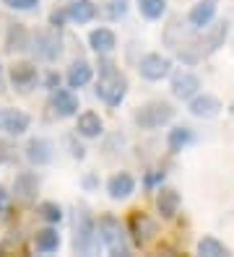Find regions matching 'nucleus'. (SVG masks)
I'll list each match as a JSON object with an SVG mask.
<instances>
[{
  "label": "nucleus",
  "instance_id": "nucleus-1",
  "mask_svg": "<svg viewBox=\"0 0 234 257\" xmlns=\"http://www.w3.org/2000/svg\"><path fill=\"white\" fill-rule=\"evenodd\" d=\"M128 94V78L112 65L102 63L99 65V83H97V96L107 104V107H117Z\"/></svg>",
  "mask_w": 234,
  "mask_h": 257
},
{
  "label": "nucleus",
  "instance_id": "nucleus-31",
  "mask_svg": "<svg viewBox=\"0 0 234 257\" xmlns=\"http://www.w3.org/2000/svg\"><path fill=\"white\" fill-rule=\"evenodd\" d=\"M11 156H13V146L6 143V141H0V164H6Z\"/></svg>",
  "mask_w": 234,
  "mask_h": 257
},
{
  "label": "nucleus",
  "instance_id": "nucleus-7",
  "mask_svg": "<svg viewBox=\"0 0 234 257\" xmlns=\"http://www.w3.org/2000/svg\"><path fill=\"white\" fill-rule=\"evenodd\" d=\"M226 34H229V24H226V21H218L216 26H211L208 32L198 39L200 52H203V55H211V52H216L218 47H224Z\"/></svg>",
  "mask_w": 234,
  "mask_h": 257
},
{
  "label": "nucleus",
  "instance_id": "nucleus-23",
  "mask_svg": "<svg viewBox=\"0 0 234 257\" xmlns=\"http://www.w3.org/2000/svg\"><path fill=\"white\" fill-rule=\"evenodd\" d=\"M29 32L21 26V24H16V26H11V32H8V42H6V47L11 50V52H16V50H29Z\"/></svg>",
  "mask_w": 234,
  "mask_h": 257
},
{
  "label": "nucleus",
  "instance_id": "nucleus-24",
  "mask_svg": "<svg viewBox=\"0 0 234 257\" xmlns=\"http://www.w3.org/2000/svg\"><path fill=\"white\" fill-rule=\"evenodd\" d=\"M34 244H37V249L39 252H55L57 247H60V236H57V231L55 229H42V231H37V236H34Z\"/></svg>",
  "mask_w": 234,
  "mask_h": 257
},
{
  "label": "nucleus",
  "instance_id": "nucleus-13",
  "mask_svg": "<svg viewBox=\"0 0 234 257\" xmlns=\"http://www.w3.org/2000/svg\"><path fill=\"white\" fill-rule=\"evenodd\" d=\"M133 190H135V179L128 172H120V174H115L107 182V192H109V198H112V200L128 198V195H133Z\"/></svg>",
  "mask_w": 234,
  "mask_h": 257
},
{
  "label": "nucleus",
  "instance_id": "nucleus-20",
  "mask_svg": "<svg viewBox=\"0 0 234 257\" xmlns=\"http://www.w3.org/2000/svg\"><path fill=\"white\" fill-rule=\"evenodd\" d=\"M78 133L84 135V138H99L102 135V119L97 112H84L81 117H78Z\"/></svg>",
  "mask_w": 234,
  "mask_h": 257
},
{
  "label": "nucleus",
  "instance_id": "nucleus-15",
  "mask_svg": "<svg viewBox=\"0 0 234 257\" xmlns=\"http://www.w3.org/2000/svg\"><path fill=\"white\" fill-rule=\"evenodd\" d=\"M37 190H39V179H37V174H31V172L16 174L13 192H16V198H19V200H31V198L37 195Z\"/></svg>",
  "mask_w": 234,
  "mask_h": 257
},
{
  "label": "nucleus",
  "instance_id": "nucleus-3",
  "mask_svg": "<svg viewBox=\"0 0 234 257\" xmlns=\"http://www.w3.org/2000/svg\"><path fill=\"white\" fill-rule=\"evenodd\" d=\"M94 241H97V226H94V218L89 216V210L81 208L75 213V239H73V247L86 254V252L94 249Z\"/></svg>",
  "mask_w": 234,
  "mask_h": 257
},
{
  "label": "nucleus",
  "instance_id": "nucleus-26",
  "mask_svg": "<svg viewBox=\"0 0 234 257\" xmlns=\"http://www.w3.org/2000/svg\"><path fill=\"white\" fill-rule=\"evenodd\" d=\"M193 141V130L190 127H175V130H172L169 133V151H175V154H177V151H182L187 143H190Z\"/></svg>",
  "mask_w": 234,
  "mask_h": 257
},
{
  "label": "nucleus",
  "instance_id": "nucleus-12",
  "mask_svg": "<svg viewBox=\"0 0 234 257\" xmlns=\"http://www.w3.org/2000/svg\"><path fill=\"white\" fill-rule=\"evenodd\" d=\"M37 78H39L37 68L31 65V63H16L11 68V83L16 88H21V91H29V88L37 83Z\"/></svg>",
  "mask_w": 234,
  "mask_h": 257
},
{
  "label": "nucleus",
  "instance_id": "nucleus-18",
  "mask_svg": "<svg viewBox=\"0 0 234 257\" xmlns=\"http://www.w3.org/2000/svg\"><path fill=\"white\" fill-rule=\"evenodd\" d=\"M65 16L75 24H89L94 16H97V6L91 3V0H75L73 6L65 8Z\"/></svg>",
  "mask_w": 234,
  "mask_h": 257
},
{
  "label": "nucleus",
  "instance_id": "nucleus-5",
  "mask_svg": "<svg viewBox=\"0 0 234 257\" xmlns=\"http://www.w3.org/2000/svg\"><path fill=\"white\" fill-rule=\"evenodd\" d=\"M169 68H172V60L162 57V55H146L138 63V70H140V75H143L146 81H162V78H167Z\"/></svg>",
  "mask_w": 234,
  "mask_h": 257
},
{
  "label": "nucleus",
  "instance_id": "nucleus-33",
  "mask_svg": "<svg viewBox=\"0 0 234 257\" xmlns=\"http://www.w3.org/2000/svg\"><path fill=\"white\" fill-rule=\"evenodd\" d=\"M70 148H73V151H70V154H73L75 159H84V154H86V148H84V146H75V143L70 141Z\"/></svg>",
  "mask_w": 234,
  "mask_h": 257
},
{
  "label": "nucleus",
  "instance_id": "nucleus-6",
  "mask_svg": "<svg viewBox=\"0 0 234 257\" xmlns=\"http://www.w3.org/2000/svg\"><path fill=\"white\" fill-rule=\"evenodd\" d=\"M128 229L135 239V244H146V241L156 234V221L148 218L146 213H140V210H133L130 218H128Z\"/></svg>",
  "mask_w": 234,
  "mask_h": 257
},
{
  "label": "nucleus",
  "instance_id": "nucleus-14",
  "mask_svg": "<svg viewBox=\"0 0 234 257\" xmlns=\"http://www.w3.org/2000/svg\"><path fill=\"white\" fill-rule=\"evenodd\" d=\"M190 112H193L195 117L211 119V117H216L218 112H221V101H218L216 96H211V94L195 96V99H190Z\"/></svg>",
  "mask_w": 234,
  "mask_h": 257
},
{
  "label": "nucleus",
  "instance_id": "nucleus-22",
  "mask_svg": "<svg viewBox=\"0 0 234 257\" xmlns=\"http://www.w3.org/2000/svg\"><path fill=\"white\" fill-rule=\"evenodd\" d=\"M91 65L86 63V60H75V63L70 65V70H68V83H70V88H81V86H86L89 81H91Z\"/></svg>",
  "mask_w": 234,
  "mask_h": 257
},
{
  "label": "nucleus",
  "instance_id": "nucleus-29",
  "mask_svg": "<svg viewBox=\"0 0 234 257\" xmlns=\"http://www.w3.org/2000/svg\"><path fill=\"white\" fill-rule=\"evenodd\" d=\"M6 6L13 11H31L39 6V0H6Z\"/></svg>",
  "mask_w": 234,
  "mask_h": 257
},
{
  "label": "nucleus",
  "instance_id": "nucleus-27",
  "mask_svg": "<svg viewBox=\"0 0 234 257\" xmlns=\"http://www.w3.org/2000/svg\"><path fill=\"white\" fill-rule=\"evenodd\" d=\"M138 6H140V13H143L146 19L156 21V19H162V16H164L167 0H138Z\"/></svg>",
  "mask_w": 234,
  "mask_h": 257
},
{
  "label": "nucleus",
  "instance_id": "nucleus-2",
  "mask_svg": "<svg viewBox=\"0 0 234 257\" xmlns=\"http://www.w3.org/2000/svg\"><path fill=\"white\" fill-rule=\"evenodd\" d=\"M172 117H175V109H172V104L167 101H148L143 104L138 112H135V122L146 130H156L167 122H172Z\"/></svg>",
  "mask_w": 234,
  "mask_h": 257
},
{
  "label": "nucleus",
  "instance_id": "nucleus-16",
  "mask_svg": "<svg viewBox=\"0 0 234 257\" xmlns=\"http://www.w3.org/2000/svg\"><path fill=\"white\" fill-rule=\"evenodd\" d=\"M52 107L60 117H70L78 112V99L73 96V91H68V88H55L52 94Z\"/></svg>",
  "mask_w": 234,
  "mask_h": 257
},
{
  "label": "nucleus",
  "instance_id": "nucleus-35",
  "mask_svg": "<svg viewBox=\"0 0 234 257\" xmlns=\"http://www.w3.org/2000/svg\"><path fill=\"white\" fill-rule=\"evenodd\" d=\"M6 200H8V198H6V190H3V185H0V210L6 208Z\"/></svg>",
  "mask_w": 234,
  "mask_h": 257
},
{
  "label": "nucleus",
  "instance_id": "nucleus-4",
  "mask_svg": "<svg viewBox=\"0 0 234 257\" xmlns=\"http://www.w3.org/2000/svg\"><path fill=\"white\" fill-rule=\"evenodd\" d=\"M99 239L104 241V244L109 247V252L112 254H128V247H125L122 241V229H120V221L115 216H102L99 218Z\"/></svg>",
  "mask_w": 234,
  "mask_h": 257
},
{
  "label": "nucleus",
  "instance_id": "nucleus-28",
  "mask_svg": "<svg viewBox=\"0 0 234 257\" xmlns=\"http://www.w3.org/2000/svg\"><path fill=\"white\" fill-rule=\"evenodd\" d=\"M39 213H42L44 221H50V223H57V221L62 218V210H60V205H55V203H42V205H39Z\"/></svg>",
  "mask_w": 234,
  "mask_h": 257
},
{
  "label": "nucleus",
  "instance_id": "nucleus-34",
  "mask_svg": "<svg viewBox=\"0 0 234 257\" xmlns=\"http://www.w3.org/2000/svg\"><path fill=\"white\" fill-rule=\"evenodd\" d=\"M47 86H50V88H57V86H60V75H55V73H52L50 78H47Z\"/></svg>",
  "mask_w": 234,
  "mask_h": 257
},
{
  "label": "nucleus",
  "instance_id": "nucleus-30",
  "mask_svg": "<svg viewBox=\"0 0 234 257\" xmlns=\"http://www.w3.org/2000/svg\"><path fill=\"white\" fill-rule=\"evenodd\" d=\"M109 6H112V8H109V13L117 19V16H125V11H128V0H112Z\"/></svg>",
  "mask_w": 234,
  "mask_h": 257
},
{
  "label": "nucleus",
  "instance_id": "nucleus-25",
  "mask_svg": "<svg viewBox=\"0 0 234 257\" xmlns=\"http://www.w3.org/2000/svg\"><path fill=\"white\" fill-rule=\"evenodd\" d=\"M198 254H206V257H224V254H226V247H224L218 239H213V236H203V239L198 241Z\"/></svg>",
  "mask_w": 234,
  "mask_h": 257
},
{
  "label": "nucleus",
  "instance_id": "nucleus-10",
  "mask_svg": "<svg viewBox=\"0 0 234 257\" xmlns=\"http://www.w3.org/2000/svg\"><path fill=\"white\" fill-rule=\"evenodd\" d=\"M26 159L34 166H44L52 161V143L44 138H31L26 143Z\"/></svg>",
  "mask_w": 234,
  "mask_h": 257
},
{
  "label": "nucleus",
  "instance_id": "nucleus-21",
  "mask_svg": "<svg viewBox=\"0 0 234 257\" xmlns=\"http://www.w3.org/2000/svg\"><path fill=\"white\" fill-rule=\"evenodd\" d=\"M89 44L97 52H109V50H115L117 37H115V32H109V29H94L89 34Z\"/></svg>",
  "mask_w": 234,
  "mask_h": 257
},
{
  "label": "nucleus",
  "instance_id": "nucleus-8",
  "mask_svg": "<svg viewBox=\"0 0 234 257\" xmlns=\"http://www.w3.org/2000/svg\"><path fill=\"white\" fill-rule=\"evenodd\" d=\"M31 44H34L31 50H34L42 60H50V63H52V60L60 57V37H57L55 32H42V34H37Z\"/></svg>",
  "mask_w": 234,
  "mask_h": 257
},
{
  "label": "nucleus",
  "instance_id": "nucleus-17",
  "mask_svg": "<svg viewBox=\"0 0 234 257\" xmlns=\"http://www.w3.org/2000/svg\"><path fill=\"white\" fill-rule=\"evenodd\" d=\"M156 208H159V213L164 218H172L180 210V195L177 190H172V187H162L159 195H156Z\"/></svg>",
  "mask_w": 234,
  "mask_h": 257
},
{
  "label": "nucleus",
  "instance_id": "nucleus-9",
  "mask_svg": "<svg viewBox=\"0 0 234 257\" xmlns=\"http://www.w3.org/2000/svg\"><path fill=\"white\" fill-rule=\"evenodd\" d=\"M198 88H200V78L193 73H177L175 78H172V94H175L177 99H193L198 94Z\"/></svg>",
  "mask_w": 234,
  "mask_h": 257
},
{
  "label": "nucleus",
  "instance_id": "nucleus-19",
  "mask_svg": "<svg viewBox=\"0 0 234 257\" xmlns=\"http://www.w3.org/2000/svg\"><path fill=\"white\" fill-rule=\"evenodd\" d=\"M213 13H216V0H200V3L193 6L190 11V24L193 26H208L211 19H213Z\"/></svg>",
  "mask_w": 234,
  "mask_h": 257
},
{
  "label": "nucleus",
  "instance_id": "nucleus-11",
  "mask_svg": "<svg viewBox=\"0 0 234 257\" xmlns=\"http://www.w3.org/2000/svg\"><path fill=\"white\" fill-rule=\"evenodd\" d=\"M0 127L11 135H21L29 130V114L19 109H0Z\"/></svg>",
  "mask_w": 234,
  "mask_h": 257
},
{
  "label": "nucleus",
  "instance_id": "nucleus-32",
  "mask_svg": "<svg viewBox=\"0 0 234 257\" xmlns=\"http://www.w3.org/2000/svg\"><path fill=\"white\" fill-rule=\"evenodd\" d=\"M65 19H68V16H65V11H55L52 16H50V24H52L55 29H60L62 24H65Z\"/></svg>",
  "mask_w": 234,
  "mask_h": 257
}]
</instances>
